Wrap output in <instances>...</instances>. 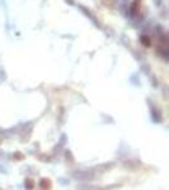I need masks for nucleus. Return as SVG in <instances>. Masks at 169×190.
Segmentation results:
<instances>
[{"label": "nucleus", "instance_id": "f257e3e1", "mask_svg": "<svg viewBox=\"0 0 169 190\" xmlns=\"http://www.w3.org/2000/svg\"><path fill=\"white\" fill-rule=\"evenodd\" d=\"M142 43H144V46H150V39H147V38L144 37L142 38Z\"/></svg>", "mask_w": 169, "mask_h": 190}]
</instances>
